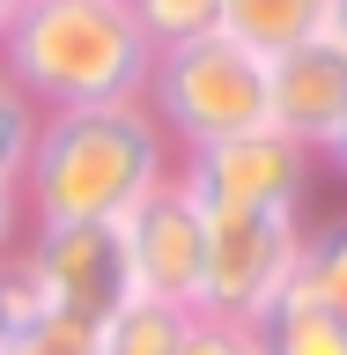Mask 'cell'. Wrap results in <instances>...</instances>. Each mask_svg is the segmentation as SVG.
I'll list each match as a JSON object with an SVG mask.
<instances>
[{
    "instance_id": "cell-8",
    "label": "cell",
    "mask_w": 347,
    "mask_h": 355,
    "mask_svg": "<svg viewBox=\"0 0 347 355\" xmlns=\"http://www.w3.org/2000/svg\"><path fill=\"white\" fill-rule=\"evenodd\" d=\"M340 119H347V52L326 30L288 44L281 60H266V126H281L288 141L318 155Z\"/></svg>"
},
{
    "instance_id": "cell-20",
    "label": "cell",
    "mask_w": 347,
    "mask_h": 355,
    "mask_svg": "<svg viewBox=\"0 0 347 355\" xmlns=\"http://www.w3.org/2000/svg\"><path fill=\"white\" fill-rule=\"evenodd\" d=\"M15 8H22V0H0V30H8V22H15Z\"/></svg>"
},
{
    "instance_id": "cell-11",
    "label": "cell",
    "mask_w": 347,
    "mask_h": 355,
    "mask_svg": "<svg viewBox=\"0 0 347 355\" xmlns=\"http://www.w3.org/2000/svg\"><path fill=\"white\" fill-rule=\"evenodd\" d=\"M185 326H193V311L155 304V296H126V304L96 326V355H177Z\"/></svg>"
},
{
    "instance_id": "cell-16",
    "label": "cell",
    "mask_w": 347,
    "mask_h": 355,
    "mask_svg": "<svg viewBox=\"0 0 347 355\" xmlns=\"http://www.w3.org/2000/svg\"><path fill=\"white\" fill-rule=\"evenodd\" d=\"M177 355H266V348H259V333H251V326H229V318H199V311H193V326H185Z\"/></svg>"
},
{
    "instance_id": "cell-9",
    "label": "cell",
    "mask_w": 347,
    "mask_h": 355,
    "mask_svg": "<svg viewBox=\"0 0 347 355\" xmlns=\"http://www.w3.org/2000/svg\"><path fill=\"white\" fill-rule=\"evenodd\" d=\"M215 30L229 44H244L251 60H281L288 44L326 30V0H222Z\"/></svg>"
},
{
    "instance_id": "cell-1",
    "label": "cell",
    "mask_w": 347,
    "mask_h": 355,
    "mask_svg": "<svg viewBox=\"0 0 347 355\" xmlns=\"http://www.w3.org/2000/svg\"><path fill=\"white\" fill-rule=\"evenodd\" d=\"M163 178H170V141L155 126V111L133 96V104L44 111L15 193H22L30 230H52V222H126Z\"/></svg>"
},
{
    "instance_id": "cell-6",
    "label": "cell",
    "mask_w": 347,
    "mask_h": 355,
    "mask_svg": "<svg viewBox=\"0 0 347 355\" xmlns=\"http://www.w3.org/2000/svg\"><path fill=\"white\" fill-rule=\"evenodd\" d=\"M22 266H30L44 311L82 318V326H104L111 311L133 296V266H126L118 222H52V230H30Z\"/></svg>"
},
{
    "instance_id": "cell-18",
    "label": "cell",
    "mask_w": 347,
    "mask_h": 355,
    "mask_svg": "<svg viewBox=\"0 0 347 355\" xmlns=\"http://www.w3.org/2000/svg\"><path fill=\"white\" fill-rule=\"evenodd\" d=\"M318 155H326L332 171H340V178H347V119H340V126H332V133H326V148H318Z\"/></svg>"
},
{
    "instance_id": "cell-3",
    "label": "cell",
    "mask_w": 347,
    "mask_h": 355,
    "mask_svg": "<svg viewBox=\"0 0 347 355\" xmlns=\"http://www.w3.org/2000/svg\"><path fill=\"white\" fill-rule=\"evenodd\" d=\"M141 104L155 111V126H163L170 148H207V141L251 133V126H266V60H251L222 30L163 44L148 60Z\"/></svg>"
},
{
    "instance_id": "cell-5",
    "label": "cell",
    "mask_w": 347,
    "mask_h": 355,
    "mask_svg": "<svg viewBox=\"0 0 347 355\" xmlns=\"http://www.w3.org/2000/svg\"><path fill=\"white\" fill-rule=\"evenodd\" d=\"M310 163L318 155L303 141H288L281 126H251V133H229V141H207V148H185L177 178L207 215H251V207H296L303 215Z\"/></svg>"
},
{
    "instance_id": "cell-19",
    "label": "cell",
    "mask_w": 347,
    "mask_h": 355,
    "mask_svg": "<svg viewBox=\"0 0 347 355\" xmlns=\"http://www.w3.org/2000/svg\"><path fill=\"white\" fill-rule=\"evenodd\" d=\"M326 37L347 52V0H326Z\"/></svg>"
},
{
    "instance_id": "cell-17",
    "label": "cell",
    "mask_w": 347,
    "mask_h": 355,
    "mask_svg": "<svg viewBox=\"0 0 347 355\" xmlns=\"http://www.w3.org/2000/svg\"><path fill=\"white\" fill-rule=\"evenodd\" d=\"M22 222H30V215H22V193L8 185V178H0V266L22 252Z\"/></svg>"
},
{
    "instance_id": "cell-4",
    "label": "cell",
    "mask_w": 347,
    "mask_h": 355,
    "mask_svg": "<svg viewBox=\"0 0 347 355\" xmlns=\"http://www.w3.org/2000/svg\"><path fill=\"white\" fill-rule=\"evenodd\" d=\"M296 259H303V215H296V207L207 215V252H199V318L259 326L266 304L296 282Z\"/></svg>"
},
{
    "instance_id": "cell-12",
    "label": "cell",
    "mask_w": 347,
    "mask_h": 355,
    "mask_svg": "<svg viewBox=\"0 0 347 355\" xmlns=\"http://www.w3.org/2000/svg\"><path fill=\"white\" fill-rule=\"evenodd\" d=\"M296 288H303L318 311H332L347 326V215L303 230V259H296Z\"/></svg>"
},
{
    "instance_id": "cell-2",
    "label": "cell",
    "mask_w": 347,
    "mask_h": 355,
    "mask_svg": "<svg viewBox=\"0 0 347 355\" xmlns=\"http://www.w3.org/2000/svg\"><path fill=\"white\" fill-rule=\"evenodd\" d=\"M155 44L133 30L126 0H22L0 30V74L37 111L133 104L148 89Z\"/></svg>"
},
{
    "instance_id": "cell-14",
    "label": "cell",
    "mask_w": 347,
    "mask_h": 355,
    "mask_svg": "<svg viewBox=\"0 0 347 355\" xmlns=\"http://www.w3.org/2000/svg\"><path fill=\"white\" fill-rule=\"evenodd\" d=\"M37 119H44V111L30 104V96H22L15 82H8V74H0V178H8V185H15V178H22V163H30Z\"/></svg>"
},
{
    "instance_id": "cell-15",
    "label": "cell",
    "mask_w": 347,
    "mask_h": 355,
    "mask_svg": "<svg viewBox=\"0 0 347 355\" xmlns=\"http://www.w3.org/2000/svg\"><path fill=\"white\" fill-rule=\"evenodd\" d=\"M0 355H96V326H82V318H60V311H44V318H30V326H22Z\"/></svg>"
},
{
    "instance_id": "cell-7",
    "label": "cell",
    "mask_w": 347,
    "mask_h": 355,
    "mask_svg": "<svg viewBox=\"0 0 347 355\" xmlns=\"http://www.w3.org/2000/svg\"><path fill=\"white\" fill-rule=\"evenodd\" d=\"M126 266H133V296H155V304L199 311V252H207V207L185 193V178H163L126 222Z\"/></svg>"
},
{
    "instance_id": "cell-21",
    "label": "cell",
    "mask_w": 347,
    "mask_h": 355,
    "mask_svg": "<svg viewBox=\"0 0 347 355\" xmlns=\"http://www.w3.org/2000/svg\"><path fill=\"white\" fill-rule=\"evenodd\" d=\"M8 340H15V326H8V318H0V348H8Z\"/></svg>"
},
{
    "instance_id": "cell-10",
    "label": "cell",
    "mask_w": 347,
    "mask_h": 355,
    "mask_svg": "<svg viewBox=\"0 0 347 355\" xmlns=\"http://www.w3.org/2000/svg\"><path fill=\"white\" fill-rule=\"evenodd\" d=\"M251 333H259L266 355H347V326L332 318V311H318L296 282L266 304V318H259Z\"/></svg>"
},
{
    "instance_id": "cell-13",
    "label": "cell",
    "mask_w": 347,
    "mask_h": 355,
    "mask_svg": "<svg viewBox=\"0 0 347 355\" xmlns=\"http://www.w3.org/2000/svg\"><path fill=\"white\" fill-rule=\"evenodd\" d=\"M215 8L222 0H126L133 30L163 52V44H185V37H207L215 30Z\"/></svg>"
}]
</instances>
